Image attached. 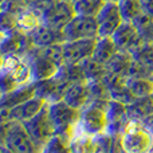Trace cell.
Returning <instances> with one entry per match:
<instances>
[{
	"label": "cell",
	"instance_id": "19",
	"mask_svg": "<svg viewBox=\"0 0 153 153\" xmlns=\"http://www.w3.org/2000/svg\"><path fill=\"white\" fill-rule=\"evenodd\" d=\"M32 97H35V82L18 87L16 90L8 93V94H3L0 105L7 106V108H12V106L19 105V103L24 102V101L30 100Z\"/></svg>",
	"mask_w": 153,
	"mask_h": 153
},
{
	"label": "cell",
	"instance_id": "23",
	"mask_svg": "<svg viewBox=\"0 0 153 153\" xmlns=\"http://www.w3.org/2000/svg\"><path fill=\"white\" fill-rule=\"evenodd\" d=\"M132 23L136 26L140 36L145 42H151L153 35V13L146 10H143L132 20Z\"/></svg>",
	"mask_w": 153,
	"mask_h": 153
},
{
	"label": "cell",
	"instance_id": "3",
	"mask_svg": "<svg viewBox=\"0 0 153 153\" xmlns=\"http://www.w3.org/2000/svg\"><path fill=\"white\" fill-rule=\"evenodd\" d=\"M48 110H50L51 121L55 128V134L61 136L70 145V141L78 129L81 110L67 105L63 100L48 103Z\"/></svg>",
	"mask_w": 153,
	"mask_h": 153
},
{
	"label": "cell",
	"instance_id": "2",
	"mask_svg": "<svg viewBox=\"0 0 153 153\" xmlns=\"http://www.w3.org/2000/svg\"><path fill=\"white\" fill-rule=\"evenodd\" d=\"M125 153H152L153 132L144 120L128 118L120 132Z\"/></svg>",
	"mask_w": 153,
	"mask_h": 153
},
{
	"label": "cell",
	"instance_id": "30",
	"mask_svg": "<svg viewBox=\"0 0 153 153\" xmlns=\"http://www.w3.org/2000/svg\"><path fill=\"white\" fill-rule=\"evenodd\" d=\"M111 141H113V136L108 134V133L97 137V148H95V153H110Z\"/></svg>",
	"mask_w": 153,
	"mask_h": 153
},
{
	"label": "cell",
	"instance_id": "29",
	"mask_svg": "<svg viewBox=\"0 0 153 153\" xmlns=\"http://www.w3.org/2000/svg\"><path fill=\"white\" fill-rule=\"evenodd\" d=\"M46 56L50 59L51 62L56 65V66L62 67L65 65V56H63V43H58V45H51L47 47H40Z\"/></svg>",
	"mask_w": 153,
	"mask_h": 153
},
{
	"label": "cell",
	"instance_id": "14",
	"mask_svg": "<svg viewBox=\"0 0 153 153\" xmlns=\"http://www.w3.org/2000/svg\"><path fill=\"white\" fill-rule=\"evenodd\" d=\"M91 85L89 81H79L70 83L63 95L65 102L78 110L83 109L91 101Z\"/></svg>",
	"mask_w": 153,
	"mask_h": 153
},
{
	"label": "cell",
	"instance_id": "25",
	"mask_svg": "<svg viewBox=\"0 0 153 153\" xmlns=\"http://www.w3.org/2000/svg\"><path fill=\"white\" fill-rule=\"evenodd\" d=\"M81 67L83 70V74L86 81L89 82H100L102 81L103 75L106 74V66L100 62H97L95 59H93L91 56L87 58L86 61H83L81 63Z\"/></svg>",
	"mask_w": 153,
	"mask_h": 153
},
{
	"label": "cell",
	"instance_id": "20",
	"mask_svg": "<svg viewBox=\"0 0 153 153\" xmlns=\"http://www.w3.org/2000/svg\"><path fill=\"white\" fill-rule=\"evenodd\" d=\"M117 51H118V48L114 45L111 38H98L95 40V46H94V51H93L91 58L106 66L108 62L113 58Z\"/></svg>",
	"mask_w": 153,
	"mask_h": 153
},
{
	"label": "cell",
	"instance_id": "8",
	"mask_svg": "<svg viewBox=\"0 0 153 153\" xmlns=\"http://www.w3.org/2000/svg\"><path fill=\"white\" fill-rule=\"evenodd\" d=\"M95 20L98 24V38H110L124 22L118 3L106 1L95 16Z\"/></svg>",
	"mask_w": 153,
	"mask_h": 153
},
{
	"label": "cell",
	"instance_id": "44",
	"mask_svg": "<svg viewBox=\"0 0 153 153\" xmlns=\"http://www.w3.org/2000/svg\"><path fill=\"white\" fill-rule=\"evenodd\" d=\"M70 153H71V152H70Z\"/></svg>",
	"mask_w": 153,
	"mask_h": 153
},
{
	"label": "cell",
	"instance_id": "18",
	"mask_svg": "<svg viewBox=\"0 0 153 153\" xmlns=\"http://www.w3.org/2000/svg\"><path fill=\"white\" fill-rule=\"evenodd\" d=\"M70 152L71 153H95L97 148V137L76 129L74 137L70 141Z\"/></svg>",
	"mask_w": 153,
	"mask_h": 153
},
{
	"label": "cell",
	"instance_id": "16",
	"mask_svg": "<svg viewBox=\"0 0 153 153\" xmlns=\"http://www.w3.org/2000/svg\"><path fill=\"white\" fill-rule=\"evenodd\" d=\"M28 38L31 40L34 47H47L51 45H58V43H65V35L61 30L53 28L47 24H40L35 31L28 34Z\"/></svg>",
	"mask_w": 153,
	"mask_h": 153
},
{
	"label": "cell",
	"instance_id": "39",
	"mask_svg": "<svg viewBox=\"0 0 153 153\" xmlns=\"http://www.w3.org/2000/svg\"><path fill=\"white\" fill-rule=\"evenodd\" d=\"M151 42H152V43H153V35H152V39H151Z\"/></svg>",
	"mask_w": 153,
	"mask_h": 153
},
{
	"label": "cell",
	"instance_id": "4",
	"mask_svg": "<svg viewBox=\"0 0 153 153\" xmlns=\"http://www.w3.org/2000/svg\"><path fill=\"white\" fill-rule=\"evenodd\" d=\"M108 101L91 100L81 109L78 129L85 133L100 137L108 130Z\"/></svg>",
	"mask_w": 153,
	"mask_h": 153
},
{
	"label": "cell",
	"instance_id": "15",
	"mask_svg": "<svg viewBox=\"0 0 153 153\" xmlns=\"http://www.w3.org/2000/svg\"><path fill=\"white\" fill-rule=\"evenodd\" d=\"M46 101L43 98L35 97L30 98V100L24 101V102L15 105L10 108V116H11V122H26L35 117L46 105Z\"/></svg>",
	"mask_w": 153,
	"mask_h": 153
},
{
	"label": "cell",
	"instance_id": "13",
	"mask_svg": "<svg viewBox=\"0 0 153 153\" xmlns=\"http://www.w3.org/2000/svg\"><path fill=\"white\" fill-rule=\"evenodd\" d=\"M98 39V38H97ZM97 39L67 40L63 43L65 65H81L93 55Z\"/></svg>",
	"mask_w": 153,
	"mask_h": 153
},
{
	"label": "cell",
	"instance_id": "27",
	"mask_svg": "<svg viewBox=\"0 0 153 153\" xmlns=\"http://www.w3.org/2000/svg\"><path fill=\"white\" fill-rule=\"evenodd\" d=\"M18 31V15L8 10L0 11V35L5 36Z\"/></svg>",
	"mask_w": 153,
	"mask_h": 153
},
{
	"label": "cell",
	"instance_id": "6",
	"mask_svg": "<svg viewBox=\"0 0 153 153\" xmlns=\"http://www.w3.org/2000/svg\"><path fill=\"white\" fill-rule=\"evenodd\" d=\"M3 146L10 153H43L22 122H10L7 125Z\"/></svg>",
	"mask_w": 153,
	"mask_h": 153
},
{
	"label": "cell",
	"instance_id": "38",
	"mask_svg": "<svg viewBox=\"0 0 153 153\" xmlns=\"http://www.w3.org/2000/svg\"><path fill=\"white\" fill-rule=\"evenodd\" d=\"M106 1H118V0H106Z\"/></svg>",
	"mask_w": 153,
	"mask_h": 153
},
{
	"label": "cell",
	"instance_id": "22",
	"mask_svg": "<svg viewBox=\"0 0 153 153\" xmlns=\"http://www.w3.org/2000/svg\"><path fill=\"white\" fill-rule=\"evenodd\" d=\"M153 114V100L151 97L136 98L130 105H128V118H138L145 121Z\"/></svg>",
	"mask_w": 153,
	"mask_h": 153
},
{
	"label": "cell",
	"instance_id": "31",
	"mask_svg": "<svg viewBox=\"0 0 153 153\" xmlns=\"http://www.w3.org/2000/svg\"><path fill=\"white\" fill-rule=\"evenodd\" d=\"M5 130H7V125H0V146H3V145H4Z\"/></svg>",
	"mask_w": 153,
	"mask_h": 153
},
{
	"label": "cell",
	"instance_id": "33",
	"mask_svg": "<svg viewBox=\"0 0 153 153\" xmlns=\"http://www.w3.org/2000/svg\"><path fill=\"white\" fill-rule=\"evenodd\" d=\"M4 58H5V55L1 53V51H0V67H1L3 63H4Z\"/></svg>",
	"mask_w": 153,
	"mask_h": 153
},
{
	"label": "cell",
	"instance_id": "37",
	"mask_svg": "<svg viewBox=\"0 0 153 153\" xmlns=\"http://www.w3.org/2000/svg\"><path fill=\"white\" fill-rule=\"evenodd\" d=\"M1 97H3V93L0 91V101H1Z\"/></svg>",
	"mask_w": 153,
	"mask_h": 153
},
{
	"label": "cell",
	"instance_id": "40",
	"mask_svg": "<svg viewBox=\"0 0 153 153\" xmlns=\"http://www.w3.org/2000/svg\"><path fill=\"white\" fill-rule=\"evenodd\" d=\"M0 11H1V3H0Z\"/></svg>",
	"mask_w": 153,
	"mask_h": 153
},
{
	"label": "cell",
	"instance_id": "1",
	"mask_svg": "<svg viewBox=\"0 0 153 153\" xmlns=\"http://www.w3.org/2000/svg\"><path fill=\"white\" fill-rule=\"evenodd\" d=\"M32 82V70L27 55H5L4 63L0 67V91L3 94H8L18 87Z\"/></svg>",
	"mask_w": 153,
	"mask_h": 153
},
{
	"label": "cell",
	"instance_id": "43",
	"mask_svg": "<svg viewBox=\"0 0 153 153\" xmlns=\"http://www.w3.org/2000/svg\"><path fill=\"white\" fill-rule=\"evenodd\" d=\"M152 100H153V95H152Z\"/></svg>",
	"mask_w": 153,
	"mask_h": 153
},
{
	"label": "cell",
	"instance_id": "21",
	"mask_svg": "<svg viewBox=\"0 0 153 153\" xmlns=\"http://www.w3.org/2000/svg\"><path fill=\"white\" fill-rule=\"evenodd\" d=\"M133 62V55L128 51H121L118 50L114 56L108 62L106 65V70L111 73H116L120 75H125L129 78V70Z\"/></svg>",
	"mask_w": 153,
	"mask_h": 153
},
{
	"label": "cell",
	"instance_id": "5",
	"mask_svg": "<svg viewBox=\"0 0 153 153\" xmlns=\"http://www.w3.org/2000/svg\"><path fill=\"white\" fill-rule=\"evenodd\" d=\"M26 128L27 133L31 136V138L36 143L42 151H45L48 141L55 136V128L51 121L50 110H48V103H46L45 108L39 111L35 117L26 122H22Z\"/></svg>",
	"mask_w": 153,
	"mask_h": 153
},
{
	"label": "cell",
	"instance_id": "34",
	"mask_svg": "<svg viewBox=\"0 0 153 153\" xmlns=\"http://www.w3.org/2000/svg\"><path fill=\"white\" fill-rule=\"evenodd\" d=\"M0 153H10V152H8L4 146H1V148H0Z\"/></svg>",
	"mask_w": 153,
	"mask_h": 153
},
{
	"label": "cell",
	"instance_id": "41",
	"mask_svg": "<svg viewBox=\"0 0 153 153\" xmlns=\"http://www.w3.org/2000/svg\"><path fill=\"white\" fill-rule=\"evenodd\" d=\"M3 1H5V0H0V3H3Z\"/></svg>",
	"mask_w": 153,
	"mask_h": 153
},
{
	"label": "cell",
	"instance_id": "28",
	"mask_svg": "<svg viewBox=\"0 0 153 153\" xmlns=\"http://www.w3.org/2000/svg\"><path fill=\"white\" fill-rule=\"evenodd\" d=\"M133 59L140 62L141 65L146 66L151 70L153 65V43L152 42H144L134 53H132Z\"/></svg>",
	"mask_w": 153,
	"mask_h": 153
},
{
	"label": "cell",
	"instance_id": "32",
	"mask_svg": "<svg viewBox=\"0 0 153 153\" xmlns=\"http://www.w3.org/2000/svg\"><path fill=\"white\" fill-rule=\"evenodd\" d=\"M145 122H146V124H148V126L151 128V129H152V132H153V114H151V116H149L148 118L145 120Z\"/></svg>",
	"mask_w": 153,
	"mask_h": 153
},
{
	"label": "cell",
	"instance_id": "11",
	"mask_svg": "<svg viewBox=\"0 0 153 153\" xmlns=\"http://www.w3.org/2000/svg\"><path fill=\"white\" fill-rule=\"evenodd\" d=\"M24 55H27L30 65H31L34 82L51 78V76L58 74L59 69H61L43 54L40 47H31L28 50V53L24 54Z\"/></svg>",
	"mask_w": 153,
	"mask_h": 153
},
{
	"label": "cell",
	"instance_id": "17",
	"mask_svg": "<svg viewBox=\"0 0 153 153\" xmlns=\"http://www.w3.org/2000/svg\"><path fill=\"white\" fill-rule=\"evenodd\" d=\"M40 24H43V15L35 7L27 5L18 13V31L23 34H31Z\"/></svg>",
	"mask_w": 153,
	"mask_h": 153
},
{
	"label": "cell",
	"instance_id": "26",
	"mask_svg": "<svg viewBox=\"0 0 153 153\" xmlns=\"http://www.w3.org/2000/svg\"><path fill=\"white\" fill-rule=\"evenodd\" d=\"M105 3L106 0H78V1L74 3L75 15L95 18Z\"/></svg>",
	"mask_w": 153,
	"mask_h": 153
},
{
	"label": "cell",
	"instance_id": "36",
	"mask_svg": "<svg viewBox=\"0 0 153 153\" xmlns=\"http://www.w3.org/2000/svg\"><path fill=\"white\" fill-rule=\"evenodd\" d=\"M151 78L153 79V65H152V67H151Z\"/></svg>",
	"mask_w": 153,
	"mask_h": 153
},
{
	"label": "cell",
	"instance_id": "42",
	"mask_svg": "<svg viewBox=\"0 0 153 153\" xmlns=\"http://www.w3.org/2000/svg\"><path fill=\"white\" fill-rule=\"evenodd\" d=\"M1 38H3V35H0V40H1Z\"/></svg>",
	"mask_w": 153,
	"mask_h": 153
},
{
	"label": "cell",
	"instance_id": "7",
	"mask_svg": "<svg viewBox=\"0 0 153 153\" xmlns=\"http://www.w3.org/2000/svg\"><path fill=\"white\" fill-rule=\"evenodd\" d=\"M69 86L70 81L59 69L56 75L35 82V95L43 98L47 103L58 102L63 100V95Z\"/></svg>",
	"mask_w": 153,
	"mask_h": 153
},
{
	"label": "cell",
	"instance_id": "9",
	"mask_svg": "<svg viewBox=\"0 0 153 153\" xmlns=\"http://www.w3.org/2000/svg\"><path fill=\"white\" fill-rule=\"evenodd\" d=\"M65 40H79V39H97L98 24L93 16L75 15L69 22L63 30Z\"/></svg>",
	"mask_w": 153,
	"mask_h": 153
},
{
	"label": "cell",
	"instance_id": "24",
	"mask_svg": "<svg viewBox=\"0 0 153 153\" xmlns=\"http://www.w3.org/2000/svg\"><path fill=\"white\" fill-rule=\"evenodd\" d=\"M128 87L136 98L151 97L153 95V79L149 76L141 78H129Z\"/></svg>",
	"mask_w": 153,
	"mask_h": 153
},
{
	"label": "cell",
	"instance_id": "12",
	"mask_svg": "<svg viewBox=\"0 0 153 153\" xmlns=\"http://www.w3.org/2000/svg\"><path fill=\"white\" fill-rule=\"evenodd\" d=\"M114 45L117 48L121 51H128V53H134L145 40L140 36L136 26L132 22H122V24L116 30L113 35H111Z\"/></svg>",
	"mask_w": 153,
	"mask_h": 153
},
{
	"label": "cell",
	"instance_id": "10",
	"mask_svg": "<svg viewBox=\"0 0 153 153\" xmlns=\"http://www.w3.org/2000/svg\"><path fill=\"white\" fill-rule=\"evenodd\" d=\"M43 23L56 30H63L69 22L75 16V10L73 3L55 0L47 10L42 12Z\"/></svg>",
	"mask_w": 153,
	"mask_h": 153
},
{
	"label": "cell",
	"instance_id": "35",
	"mask_svg": "<svg viewBox=\"0 0 153 153\" xmlns=\"http://www.w3.org/2000/svg\"><path fill=\"white\" fill-rule=\"evenodd\" d=\"M62 1H67V3H73V4H74V3L78 1V0H62Z\"/></svg>",
	"mask_w": 153,
	"mask_h": 153
}]
</instances>
